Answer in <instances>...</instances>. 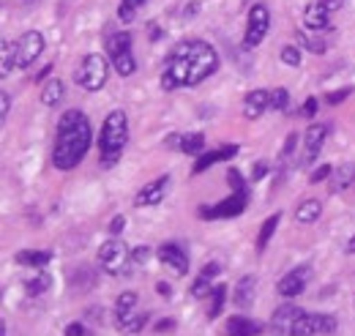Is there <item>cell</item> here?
Here are the masks:
<instances>
[{
	"label": "cell",
	"instance_id": "obj_1",
	"mask_svg": "<svg viewBox=\"0 0 355 336\" xmlns=\"http://www.w3.org/2000/svg\"><path fill=\"white\" fill-rule=\"evenodd\" d=\"M219 69V55L208 42L191 39L180 42L167 58V69L162 74V87L175 90L180 85H200Z\"/></svg>",
	"mask_w": 355,
	"mask_h": 336
},
{
	"label": "cell",
	"instance_id": "obj_2",
	"mask_svg": "<svg viewBox=\"0 0 355 336\" xmlns=\"http://www.w3.org/2000/svg\"><path fill=\"white\" fill-rule=\"evenodd\" d=\"M90 142H93V128H90L85 112H80V110L63 112L58 118V128H55L52 165L58 169H74L85 159Z\"/></svg>",
	"mask_w": 355,
	"mask_h": 336
},
{
	"label": "cell",
	"instance_id": "obj_3",
	"mask_svg": "<svg viewBox=\"0 0 355 336\" xmlns=\"http://www.w3.org/2000/svg\"><path fill=\"white\" fill-rule=\"evenodd\" d=\"M129 140V121L123 110H112L104 118V126L98 134V151H101V165L110 169L115 167V162H121V153L126 148Z\"/></svg>",
	"mask_w": 355,
	"mask_h": 336
},
{
	"label": "cell",
	"instance_id": "obj_4",
	"mask_svg": "<svg viewBox=\"0 0 355 336\" xmlns=\"http://www.w3.org/2000/svg\"><path fill=\"white\" fill-rule=\"evenodd\" d=\"M107 55H110L112 69L121 77H132L134 72H137V60H134L132 52V33H126V31L110 33L107 36Z\"/></svg>",
	"mask_w": 355,
	"mask_h": 336
},
{
	"label": "cell",
	"instance_id": "obj_5",
	"mask_svg": "<svg viewBox=\"0 0 355 336\" xmlns=\"http://www.w3.org/2000/svg\"><path fill=\"white\" fill-rule=\"evenodd\" d=\"M107 74H110V63L104 55L98 52H90L80 60L77 72H74V80L77 85H83L85 90H101L104 83H107Z\"/></svg>",
	"mask_w": 355,
	"mask_h": 336
},
{
	"label": "cell",
	"instance_id": "obj_6",
	"mask_svg": "<svg viewBox=\"0 0 355 336\" xmlns=\"http://www.w3.org/2000/svg\"><path fill=\"white\" fill-rule=\"evenodd\" d=\"M98 265H101L107 274H112V276L129 274V271H126V268H129V249L123 246V241H118V238L104 241V244L98 246Z\"/></svg>",
	"mask_w": 355,
	"mask_h": 336
},
{
	"label": "cell",
	"instance_id": "obj_7",
	"mask_svg": "<svg viewBox=\"0 0 355 336\" xmlns=\"http://www.w3.org/2000/svg\"><path fill=\"white\" fill-rule=\"evenodd\" d=\"M268 28H270V11L263 3H254L249 8V19H246V47H257L266 42Z\"/></svg>",
	"mask_w": 355,
	"mask_h": 336
},
{
	"label": "cell",
	"instance_id": "obj_8",
	"mask_svg": "<svg viewBox=\"0 0 355 336\" xmlns=\"http://www.w3.org/2000/svg\"><path fill=\"white\" fill-rule=\"evenodd\" d=\"M246 203H249V192H232L222 203L200 208V219H230V216H238V213L246 210Z\"/></svg>",
	"mask_w": 355,
	"mask_h": 336
},
{
	"label": "cell",
	"instance_id": "obj_9",
	"mask_svg": "<svg viewBox=\"0 0 355 336\" xmlns=\"http://www.w3.org/2000/svg\"><path fill=\"white\" fill-rule=\"evenodd\" d=\"M44 52V36L39 31H25L17 39V69L33 66V60Z\"/></svg>",
	"mask_w": 355,
	"mask_h": 336
},
{
	"label": "cell",
	"instance_id": "obj_10",
	"mask_svg": "<svg viewBox=\"0 0 355 336\" xmlns=\"http://www.w3.org/2000/svg\"><path fill=\"white\" fill-rule=\"evenodd\" d=\"M336 331V320L331 314H301V320L295 323L293 336H328Z\"/></svg>",
	"mask_w": 355,
	"mask_h": 336
},
{
	"label": "cell",
	"instance_id": "obj_11",
	"mask_svg": "<svg viewBox=\"0 0 355 336\" xmlns=\"http://www.w3.org/2000/svg\"><path fill=\"white\" fill-rule=\"evenodd\" d=\"M167 192H170V175H162V178L145 183V186L137 192L134 205H137V208H153V205H159V203L167 197Z\"/></svg>",
	"mask_w": 355,
	"mask_h": 336
},
{
	"label": "cell",
	"instance_id": "obj_12",
	"mask_svg": "<svg viewBox=\"0 0 355 336\" xmlns=\"http://www.w3.org/2000/svg\"><path fill=\"white\" fill-rule=\"evenodd\" d=\"M311 276V268L309 265H298V268H293L287 276H282L279 279V285H276V293L284 295V298H295V295H301L306 290V282H309Z\"/></svg>",
	"mask_w": 355,
	"mask_h": 336
},
{
	"label": "cell",
	"instance_id": "obj_13",
	"mask_svg": "<svg viewBox=\"0 0 355 336\" xmlns=\"http://www.w3.org/2000/svg\"><path fill=\"white\" fill-rule=\"evenodd\" d=\"M304 309H298L295 303H282L276 312H273V320H270V328L276 336H293L295 323L301 320Z\"/></svg>",
	"mask_w": 355,
	"mask_h": 336
},
{
	"label": "cell",
	"instance_id": "obj_14",
	"mask_svg": "<svg viewBox=\"0 0 355 336\" xmlns=\"http://www.w3.org/2000/svg\"><path fill=\"white\" fill-rule=\"evenodd\" d=\"M156 254H159L162 265H167L173 274L186 276V271H189V254H186V249L180 244H162L156 249Z\"/></svg>",
	"mask_w": 355,
	"mask_h": 336
},
{
	"label": "cell",
	"instance_id": "obj_15",
	"mask_svg": "<svg viewBox=\"0 0 355 336\" xmlns=\"http://www.w3.org/2000/svg\"><path fill=\"white\" fill-rule=\"evenodd\" d=\"M325 137H328V126L325 124H311L304 134V162L301 165H314V159L320 156L322 145H325Z\"/></svg>",
	"mask_w": 355,
	"mask_h": 336
},
{
	"label": "cell",
	"instance_id": "obj_16",
	"mask_svg": "<svg viewBox=\"0 0 355 336\" xmlns=\"http://www.w3.org/2000/svg\"><path fill=\"white\" fill-rule=\"evenodd\" d=\"M331 8L325 6V3H320V0H311L306 3V8H304V25L314 31V33H320V31H331Z\"/></svg>",
	"mask_w": 355,
	"mask_h": 336
},
{
	"label": "cell",
	"instance_id": "obj_17",
	"mask_svg": "<svg viewBox=\"0 0 355 336\" xmlns=\"http://www.w3.org/2000/svg\"><path fill=\"white\" fill-rule=\"evenodd\" d=\"M268 107H270V90H263V87L246 93V99H243V115H246L249 121L260 118Z\"/></svg>",
	"mask_w": 355,
	"mask_h": 336
},
{
	"label": "cell",
	"instance_id": "obj_18",
	"mask_svg": "<svg viewBox=\"0 0 355 336\" xmlns=\"http://www.w3.org/2000/svg\"><path fill=\"white\" fill-rule=\"evenodd\" d=\"M260 331H263V323H257L252 317L235 314L227 320V336H257Z\"/></svg>",
	"mask_w": 355,
	"mask_h": 336
},
{
	"label": "cell",
	"instance_id": "obj_19",
	"mask_svg": "<svg viewBox=\"0 0 355 336\" xmlns=\"http://www.w3.org/2000/svg\"><path fill=\"white\" fill-rule=\"evenodd\" d=\"M235 153H238L235 145H222V148H216V151H211V153H202L200 162L194 165V172H205V169L214 167V165H219V162H230Z\"/></svg>",
	"mask_w": 355,
	"mask_h": 336
},
{
	"label": "cell",
	"instance_id": "obj_20",
	"mask_svg": "<svg viewBox=\"0 0 355 336\" xmlns=\"http://www.w3.org/2000/svg\"><path fill=\"white\" fill-rule=\"evenodd\" d=\"M254 287H257L254 276H243V279H238L235 293H232V303H235V306H241V309L252 306V301H254Z\"/></svg>",
	"mask_w": 355,
	"mask_h": 336
},
{
	"label": "cell",
	"instance_id": "obj_21",
	"mask_svg": "<svg viewBox=\"0 0 355 336\" xmlns=\"http://www.w3.org/2000/svg\"><path fill=\"white\" fill-rule=\"evenodd\" d=\"M355 183V165L353 162H345L334 169L331 175V192H345Z\"/></svg>",
	"mask_w": 355,
	"mask_h": 336
},
{
	"label": "cell",
	"instance_id": "obj_22",
	"mask_svg": "<svg viewBox=\"0 0 355 336\" xmlns=\"http://www.w3.org/2000/svg\"><path fill=\"white\" fill-rule=\"evenodd\" d=\"M148 326V314L145 312H129V314H118V328L123 334H139Z\"/></svg>",
	"mask_w": 355,
	"mask_h": 336
},
{
	"label": "cell",
	"instance_id": "obj_23",
	"mask_svg": "<svg viewBox=\"0 0 355 336\" xmlns=\"http://www.w3.org/2000/svg\"><path fill=\"white\" fill-rule=\"evenodd\" d=\"M322 216V203L320 200H304L298 208H295V221H301V224H311V221H317Z\"/></svg>",
	"mask_w": 355,
	"mask_h": 336
},
{
	"label": "cell",
	"instance_id": "obj_24",
	"mask_svg": "<svg viewBox=\"0 0 355 336\" xmlns=\"http://www.w3.org/2000/svg\"><path fill=\"white\" fill-rule=\"evenodd\" d=\"M178 148H180L183 153H191V156H202V151H205V134H202V131H191V134H183Z\"/></svg>",
	"mask_w": 355,
	"mask_h": 336
},
{
	"label": "cell",
	"instance_id": "obj_25",
	"mask_svg": "<svg viewBox=\"0 0 355 336\" xmlns=\"http://www.w3.org/2000/svg\"><path fill=\"white\" fill-rule=\"evenodd\" d=\"M52 287V276L46 271H33V276L25 279V290L28 295H44Z\"/></svg>",
	"mask_w": 355,
	"mask_h": 336
},
{
	"label": "cell",
	"instance_id": "obj_26",
	"mask_svg": "<svg viewBox=\"0 0 355 336\" xmlns=\"http://www.w3.org/2000/svg\"><path fill=\"white\" fill-rule=\"evenodd\" d=\"M295 42H298V47L309 49V52H314V55H322V52L328 49V44L322 42L314 31H298V33H295Z\"/></svg>",
	"mask_w": 355,
	"mask_h": 336
},
{
	"label": "cell",
	"instance_id": "obj_27",
	"mask_svg": "<svg viewBox=\"0 0 355 336\" xmlns=\"http://www.w3.org/2000/svg\"><path fill=\"white\" fill-rule=\"evenodd\" d=\"M63 90H66V87H63L60 80H49V83L42 87V104H44V107H55V104L63 99Z\"/></svg>",
	"mask_w": 355,
	"mask_h": 336
},
{
	"label": "cell",
	"instance_id": "obj_28",
	"mask_svg": "<svg viewBox=\"0 0 355 336\" xmlns=\"http://www.w3.org/2000/svg\"><path fill=\"white\" fill-rule=\"evenodd\" d=\"M52 260V252H19L17 254V262L19 265H28V268H44Z\"/></svg>",
	"mask_w": 355,
	"mask_h": 336
},
{
	"label": "cell",
	"instance_id": "obj_29",
	"mask_svg": "<svg viewBox=\"0 0 355 336\" xmlns=\"http://www.w3.org/2000/svg\"><path fill=\"white\" fill-rule=\"evenodd\" d=\"M3 63H0V72L3 77H8L14 69H17V42H3Z\"/></svg>",
	"mask_w": 355,
	"mask_h": 336
},
{
	"label": "cell",
	"instance_id": "obj_30",
	"mask_svg": "<svg viewBox=\"0 0 355 336\" xmlns=\"http://www.w3.org/2000/svg\"><path fill=\"white\" fill-rule=\"evenodd\" d=\"M279 219H282V213H273V216H268L266 221H263V230H260V235H257V252H266L270 235L276 233V224H279Z\"/></svg>",
	"mask_w": 355,
	"mask_h": 336
},
{
	"label": "cell",
	"instance_id": "obj_31",
	"mask_svg": "<svg viewBox=\"0 0 355 336\" xmlns=\"http://www.w3.org/2000/svg\"><path fill=\"white\" fill-rule=\"evenodd\" d=\"M224 298H227V287L224 285H216L214 293H211V309H208V320H216L224 309Z\"/></svg>",
	"mask_w": 355,
	"mask_h": 336
},
{
	"label": "cell",
	"instance_id": "obj_32",
	"mask_svg": "<svg viewBox=\"0 0 355 336\" xmlns=\"http://www.w3.org/2000/svg\"><path fill=\"white\" fill-rule=\"evenodd\" d=\"M298 140H301V137H298L295 131L287 137V142H284V148H282V153H279V167L282 169L287 167V162L293 159V153H295V148H298Z\"/></svg>",
	"mask_w": 355,
	"mask_h": 336
},
{
	"label": "cell",
	"instance_id": "obj_33",
	"mask_svg": "<svg viewBox=\"0 0 355 336\" xmlns=\"http://www.w3.org/2000/svg\"><path fill=\"white\" fill-rule=\"evenodd\" d=\"M279 58H282V63H284V66H298V63H301V47L287 44V47H282Z\"/></svg>",
	"mask_w": 355,
	"mask_h": 336
},
{
	"label": "cell",
	"instance_id": "obj_34",
	"mask_svg": "<svg viewBox=\"0 0 355 336\" xmlns=\"http://www.w3.org/2000/svg\"><path fill=\"white\" fill-rule=\"evenodd\" d=\"M287 104H290V93H287V87H276V90H270V110H287Z\"/></svg>",
	"mask_w": 355,
	"mask_h": 336
},
{
	"label": "cell",
	"instance_id": "obj_35",
	"mask_svg": "<svg viewBox=\"0 0 355 336\" xmlns=\"http://www.w3.org/2000/svg\"><path fill=\"white\" fill-rule=\"evenodd\" d=\"M134 306H137V293H121L118 301H115V312L118 314H129V312H134Z\"/></svg>",
	"mask_w": 355,
	"mask_h": 336
},
{
	"label": "cell",
	"instance_id": "obj_36",
	"mask_svg": "<svg viewBox=\"0 0 355 336\" xmlns=\"http://www.w3.org/2000/svg\"><path fill=\"white\" fill-rule=\"evenodd\" d=\"M227 180H230L232 192H249V189H246V180H243V175H241V172H238L235 167L227 172Z\"/></svg>",
	"mask_w": 355,
	"mask_h": 336
},
{
	"label": "cell",
	"instance_id": "obj_37",
	"mask_svg": "<svg viewBox=\"0 0 355 336\" xmlns=\"http://www.w3.org/2000/svg\"><path fill=\"white\" fill-rule=\"evenodd\" d=\"M211 293H214V287H211V282L202 279V276L191 285V295H194V298H205V295H211Z\"/></svg>",
	"mask_w": 355,
	"mask_h": 336
},
{
	"label": "cell",
	"instance_id": "obj_38",
	"mask_svg": "<svg viewBox=\"0 0 355 336\" xmlns=\"http://www.w3.org/2000/svg\"><path fill=\"white\" fill-rule=\"evenodd\" d=\"M134 17H137V8L121 0V6H118V19H121V22H134Z\"/></svg>",
	"mask_w": 355,
	"mask_h": 336
},
{
	"label": "cell",
	"instance_id": "obj_39",
	"mask_svg": "<svg viewBox=\"0 0 355 336\" xmlns=\"http://www.w3.org/2000/svg\"><path fill=\"white\" fill-rule=\"evenodd\" d=\"M331 175H334V169L328 167V165H320L317 169H311L309 180L311 183H320V180H325V178H331Z\"/></svg>",
	"mask_w": 355,
	"mask_h": 336
},
{
	"label": "cell",
	"instance_id": "obj_40",
	"mask_svg": "<svg viewBox=\"0 0 355 336\" xmlns=\"http://www.w3.org/2000/svg\"><path fill=\"white\" fill-rule=\"evenodd\" d=\"M150 260V246H137L132 252V262H137V265H145Z\"/></svg>",
	"mask_w": 355,
	"mask_h": 336
},
{
	"label": "cell",
	"instance_id": "obj_41",
	"mask_svg": "<svg viewBox=\"0 0 355 336\" xmlns=\"http://www.w3.org/2000/svg\"><path fill=\"white\" fill-rule=\"evenodd\" d=\"M219 271H222V265H219V262H205V265H202V274H200V276L211 282V279H216V276H219Z\"/></svg>",
	"mask_w": 355,
	"mask_h": 336
},
{
	"label": "cell",
	"instance_id": "obj_42",
	"mask_svg": "<svg viewBox=\"0 0 355 336\" xmlns=\"http://www.w3.org/2000/svg\"><path fill=\"white\" fill-rule=\"evenodd\" d=\"M8 110H11V96L8 90H0V121L8 118Z\"/></svg>",
	"mask_w": 355,
	"mask_h": 336
},
{
	"label": "cell",
	"instance_id": "obj_43",
	"mask_svg": "<svg viewBox=\"0 0 355 336\" xmlns=\"http://www.w3.org/2000/svg\"><path fill=\"white\" fill-rule=\"evenodd\" d=\"M123 224H126V216H115V219L110 221V233H112V235H121V233H123Z\"/></svg>",
	"mask_w": 355,
	"mask_h": 336
},
{
	"label": "cell",
	"instance_id": "obj_44",
	"mask_svg": "<svg viewBox=\"0 0 355 336\" xmlns=\"http://www.w3.org/2000/svg\"><path fill=\"white\" fill-rule=\"evenodd\" d=\"M301 112H304L306 118H314V115H317V99H306L304 107H301Z\"/></svg>",
	"mask_w": 355,
	"mask_h": 336
},
{
	"label": "cell",
	"instance_id": "obj_45",
	"mask_svg": "<svg viewBox=\"0 0 355 336\" xmlns=\"http://www.w3.org/2000/svg\"><path fill=\"white\" fill-rule=\"evenodd\" d=\"M66 336H88V331L83 323H71V326H66Z\"/></svg>",
	"mask_w": 355,
	"mask_h": 336
},
{
	"label": "cell",
	"instance_id": "obj_46",
	"mask_svg": "<svg viewBox=\"0 0 355 336\" xmlns=\"http://www.w3.org/2000/svg\"><path fill=\"white\" fill-rule=\"evenodd\" d=\"M197 11H200V3H189V6H186V11H180L178 17H180V19H191Z\"/></svg>",
	"mask_w": 355,
	"mask_h": 336
},
{
	"label": "cell",
	"instance_id": "obj_47",
	"mask_svg": "<svg viewBox=\"0 0 355 336\" xmlns=\"http://www.w3.org/2000/svg\"><path fill=\"white\" fill-rule=\"evenodd\" d=\"M347 93H350V87L336 90V93H331V96H328V101H331V104H339V101H345V99H347Z\"/></svg>",
	"mask_w": 355,
	"mask_h": 336
},
{
	"label": "cell",
	"instance_id": "obj_48",
	"mask_svg": "<svg viewBox=\"0 0 355 336\" xmlns=\"http://www.w3.org/2000/svg\"><path fill=\"white\" fill-rule=\"evenodd\" d=\"M156 293L162 295V298H173V287H170L167 282H159V285H156Z\"/></svg>",
	"mask_w": 355,
	"mask_h": 336
},
{
	"label": "cell",
	"instance_id": "obj_49",
	"mask_svg": "<svg viewBox=\"0 0 355 336\" xmlns=\"http://www.w3.org/2000/svg\"><path fill=\"white\" fill-rule=\"evenodd\" d=\"M173 328H175V323H173V320H159V323H156V331H159V334L173 331Z\"/></svg>",
	"mask_w": 355,
	"mask_h": 336
},
{
	"label": "cell",
	"instance_id": "obj_50",
	"mask_svg": "<svg viewBox=\"0 0 355 336\" xmlns=\"http://www.w3.org/2000/svg\"><path fill=\"white\" fill-rule=\"evenodd\" d=\"M266 172H268V165H266V162H260V165L254 167V175H252V180H260Z\"/></svg>",
	"mask_w": 355,
	"mask_h": 336
},
{
	"label": "cell",
	"instance_id": "obj_51",
	"mask_svg": "<svg viewBox=\"0 0 355 336\" xmlns=\"http://www.w3.org/2000/svg\"><path fill=\"white\" fill-rule=\"evenodd\" d=\"M320 3H325V6L331 8V11H339V8L345 6V0H320Z\"/></svg>",
	"mask_w": 355,
	"mask_h": 336
},
{
	"label": "cell",
	"instance_id": "obj_52",
	"mask_svg": "<svg viewBox=\"0 0 355 336\" xmlns=\"http://www.w3.org/2000/svg\"><path fill=\"white\" fill-rule=\"evenodd\" d=\"M46 74H52V66H44V69L36 74V80H46Z\"/></svg>",
	"mask_w": 355,
	"mask_h": 336
},
{
	"label": "cell",
	"instance_id": "obj_53",
	"mask_svg": "<svg viewBox=\"0 0 355 336\" xmlns=\"http://www.w3.org/2000/svg\"><path fill=\"white\" fill-rule=\"evenodd\" d=\"M148 28H150V39H153V42H156V39H159V28H156V22H150V25H148Z\"/></svg>",
	"mask_w": 355,
	"mask_h": 336
},
{
	"label": "cell",
	"instance_id": "obj_54",
	"mask_svg": "<svg viewBox=\"0 0 355 336\" xmlns=\"http://www.w3.org/2000/svg\"><path fill=\"white\" fill-rule=\"evenodd\" d=\"M123 3H129L134 8H139V6H145V0H123Z\"/></svg>",
	"mask_w": 355,
	"mask_h": 336
},
{
	"label": "cell",
	"instance_id": "obj_55",
	"mask_svg": "<svg viewBox=\"0 0 355 336\" xmlns=\"http://www.w3.org/2000/svg\"><path fill=\"white\" fill-rule=\"evenodd\" d=\"M347 252L355 254V235H353V238H350V241H347Z\"/></svg>",
	"mask_w": 355,
	"mask_h": 336
}]
</instances>
